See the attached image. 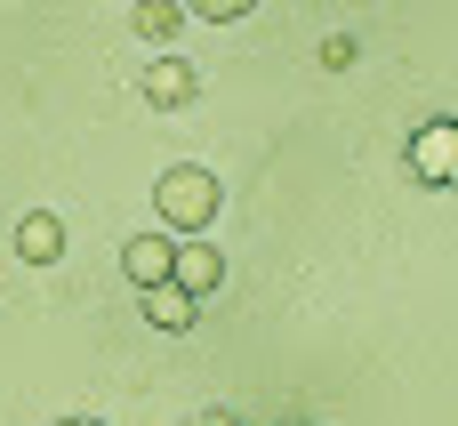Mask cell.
<instances>
[{
	"mask_svg": "<svg viewBox=\"0 0 458 426\" xmlns=\"http://www.w3.org/2000/svg\"><path fill=\"white\" fill-rule=\"evenodd\" d=\"M137 306H145V322H153V330H193V314H201V298H193V290H177V282L137 290Z\"/></svg>",
	"mask_w": 458,
	"mask_h": 426,
	"instance_id": "cell-7",
	"label": "cell"
},
{
	"mask_svg": "<svg viewBox=\"0 0 458 426\" xmlns=\"http://www.w3.org/2000/svg\"><path fill=\"white\" fill-rule=\"evenodd\" d=\"M411 177L419 185H458V121H427L419 137H411Z\"/></svg>",
	"mask_w": 458,
	"mask_h": 426,
	"instance_id": "cell-2",
	"label": "cell"
},
{
	"mask_svg": "<svg viewBox=\"0 0 458 426\" xmlns=\"http://www.w3.org/2000/svg\"><path fill=\"white\" fill-rule=\"evenodd\" d=\"M169 282H177V290H193V298H209V290L225 282V258L193 234V242H177V274H169Z\"/></svg>",
	"mask_w": 458,
	"mask_h": 426,
	"instance_id": "cell-6",
	"label": "cell"
},
{
	"mask_svg": "<svg viewBox=\"0 0 458 426\" xmlns=\"http://www.w3.org/2000/svg\"><path fill=\"white\" fill-rule=\"evenodd\" d=\"M121 274H129L137 290L169 282V274H177V234H129V242H121Z\"/></svg>",
	"mask_w": 458,
	"mask_h": 426,
	"instance_id": "cell-3",
	"label": "cell"
},
{
	"mask_svg": "<svg viewBox=\"0 0 458 426\" xmlns=\"http://www.w3.org/2000/svg\"><path fill=\"white\" fill-rule=\"evenodd\" d=\"M354 56H362V48H354V32H330V40H322V64H338V72H346Z\"/></svg>",
	"mask_w": 458,
	"mask_h": 426,
	"instance_id": "cell-10",
	"label": "cell"
},
{
	"mask_svg": "<svg viewBox=\"0 0 458 426\" xmlns=\"http://www.w3.org/2000/svg\"><path fill=\"white\" fill-rule=\"evenodd\" d=\"M137 89H145V105H153V113H177V105H193V89H201V72H193L185 56H153Z\"/></svg>",
	"mask_w": 458,
	"mask_h": 426,
	"instance_id": "cell-4",
	"label": "cell"
},
{
	"mask_svg": "<svg viewBox=\"0 0 458 426\" xmlns=\"http://www.w3.org/2000/svg\"><path fill=\"white\" fill-rule=\"evenodd\" d=\"M56 426H105V419H89V411H72V419H56Z\"/></svg>",
	"mask_w": 458,
	"mask_h": 426,
	"instance_id": "cell-11",
	"label": "cell"
},
{
	"mask_svg": "<svg viewBox=\"0 0 458 426\" xmlns=\"http://www.w3.org/2000/svg\"><path fill=\"white\" fill-rule=\"evenodd\" d=\"M217 177L201 169V161H177V169H161V185H153V217L177 234V242H193V234H209L217 226Z\"/></svg>",
	"mask_w": 458,
	"mask_h": 426,
	"instance_id": "cell-1",
	"label": "cell"
},
{
	"mask_svg": "<svg viewBox=\"0 0 458 426\" xmlns=\"http://www.w3.org/2000/svg\"><path fill=\"white\" fill-rule=\"evenodd\" d=\"M64 258V217L56 209H24L16 217V266H56Z\"/></svg>",
	"mask_w": 458,
	"mask_h": 426,
	"instance_id": "cell-5",
	"label": "cell"
},
{
	"mask_svg": "<svg viewBox=\"0 0 458 426\" xmlns=\"http://www.w3.org/2000/svg\"><path fill=\"white\" fill-rule=\"evenodd\" d=\"M258 0H185V16H201V24H242Z\"/></svg>",
	"mask_w": 458,
	"mask_h": 426,
	"instance_id": "cell-9",
	"label": "cell"
},
{
	"mask_svg": "<svg viewBox=\"0 0 458 426\" xmlns=\"http://www.w3.org/2000/svg\"><path fill=\"white\" fill-rule=\"evenodd\" d=\"M129 24H137V32L161 48V40H177V24H185V0H137V8H129Z\"/></svg>",
	"mask_w": 458,
	"mask_h": 426,
	"instance_id": "cell-8",
	"label": "cell"
},
{
	"mask_svg": "<svg viewBox=\"0 0 458 426\" xmlns=\"http://www.w3.org/2000/svg\"><path fill=\"white\" fill-rule=\"evenodd\" d=\"M209 426H242V419H209Z\"/></svg>",
	"mask_w": 458,
	"mask_h": 426,
	"instance_id": "cell-12",
	"label": "cell"
}]
</instances>
